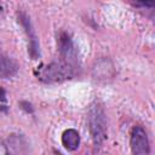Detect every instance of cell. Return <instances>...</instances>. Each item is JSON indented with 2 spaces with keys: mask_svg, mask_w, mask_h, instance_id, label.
I'll use <instances>...</instances> for the list:
<instances>
[{
  "mask_svg": "<svg viewBox=\"0 0 155 155\" xmlns=\"http://www.w3.org/2000/svg\"><path fill=\"white\" fill-rule=\"evenodd\" d=\"M58 155H61V154H58Z\"/></svg>",
  "mask_w": 155,
  "mask_h": 155,
  "instance_id": "30bf717a",
  "label": "cell"
},
{
  "mask_svg": "<svg viewBox=\"0 0 155 155\" xmlns=\"http://www.w3.org/2000/svg\"><path fill=\"white\" fill-rule=\"evenodd\" d=\"M6 99V92H5V90L0 86V101H5Z\"/></svg>",
  "mask_w": 155,
  "mask_h": 155,
  "instance_id": "9c48e42d",
  "label": "cell"
},
{
  "mask_svg": "<svg viewBox=\"0 0 155 155\" xmlns=\"http://www.w3.org/2000/svg\"><path fill=\"white\" fill-rule=\"evenodd\" d=\"M17 63L12 58L0 53V78H11L17 73Z\"/></svg>",
  "mask_w": 155,
  "mask_h": 155,
  "instance_id": "8992f818",
  "label": "cell"
},
{
  "mask_svg": "<svg viewBox=\"0 0 155 155\" xmlns=\"http://www.w3.org/2000/svg\"><path fill=\"white\" fill-rule=\"evenodd\" d=\"M130 145L133 155H149L150 145L147 132L140 126H134L131 131Z\"/></svg>",
  "mask_w": 155,
  "mask_h": 155,
  "instance_id": "277c9868",
  "label": "cell"
},
{
  "mask_svg": "<svg viewBox=\"0 0 155 155\" xmlns=\"http://www.w3.org/2000/svg\"><path fill=\"white\" fill-rule=\"evenodd\" d=\"M62 143L64 145L65 149L73 151V150H76L80 145V136H79V132L74 128H69V130H65L62 134Z\"/></svg>",
  "mask_w": 155,
  "mask_h": 155,
  "instance_id": "52a82bcc",
  "label": "cell"
},
{
  "mask_svg": "<svg viewBox=\"0 0 155 155\" xmlns=\"http://www.w3.org/2000/svg\"><path fill=\"white\" fill-rule=\"evenodd\" d=\"M87 122L91 137L96 145H101L107 138V117L103 107L93 102L87 111Z\"/></svg>",
  "mask_w": 155,
  "mask_h": 155,
  "instance_id": "6da1fadb",
  "label": "cell"
},
{
  "mask_svg": "<svg viewBox=\"0 0 155 155\" xmlns=\"http://www.w3.org/2000/svg\"><path fill=\"white\" fill-rule=\"evenodd\" d=\"M18 21L22 24V27L24 28L25 34L28 36L29 53H30L33 59H36L40 56V48H39V41H38V38H36V34H35V31L33 29V25H31L30 17L24 12H19L18 13Z\"/></svg>",
  "mask_w": 155,
  "mask_h": 155,
  "instance_id": "5b68a950",
  "label": "cell"
},
{
  "mask_svg": "<svg viewBox=\"0 0 155 155\" xmlns=\"http://www.w3.org/2000/svg\"><path fill=\"white\" fill-rule=\"evenodd\" d=\"M74 74H75L74 67L69 65L63 61H58V62H52L39 69L38 78L44 82L52 84V82H62L64 80L71 79Z\"/></svg>",
  "mask_w": 155,
  "mask_h": 155,
  "instance_id": "7a4b0ae2",
  "label": "cell"
},
{
  "mask_svg": "<svg viewBox=\"0 0 155 155\" xmlns=\"http://www.w3.org/2000/svg\"><path fill=\"white\" fill-rule=\"evenodd\" d=\"M58 50L62 57V61L68 63L69 65L76 68L78 64V52L73 44L70 35L65 31L61 33L58 36Z\"/></svg>",
  "mask_w": 155,
  "mask_h": 155,
  "instance_id": "3957f363",
  "label": "cell"
},
{
  "mask_svg": "<svg viewBox=\"0 0 155 155\" xmlns=\"http://www.w3.org/2000/svg\"><path fill=\"white\" fill-rule=\"evenodd\" d=\"M0 155H10L8 151H7V148L6 145L0 140Z\"/></svg>",
  "mask_w": 155,
  "mask_h": 155,
  "instance_id": "ba28073f",
  "label": "cell"
}]
</instances>
